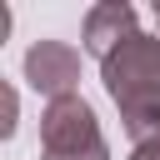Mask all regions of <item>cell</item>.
Masks as SVG:
<instances>
[{
    "mask_svg": "<svg viewBox=\"0 0 160 160\" xmlns=\"http://www.w3.org/2000/svg\"><path fill=\"white\" fill-rule=\"evenodd\" d=\"M0 135H5V140L15 135V90H10V85H5V120H0Z\"/></svg>",
    "mask_w": 160,
    "mask_h": 160,
    "instance_id": "5",
    "label": "cell"
},
{
    "mask_svg": "<svg viewBox=\"0 0 160 160\" xmlns=\"http://www.w3.org/2000/svg\"><path fill=\"white\" fill-rule=\"evenodd\" d=\"M100 80L135 145L160 135V35H130L115 55L100 60Z\"/></svg>",
    "mask_w": 160,
    "mask_h": 160,
    "instance_id": "1",
    "label": "cell"
},
{
    "mask_svg": "<svg viewBox=\"0 0 160 160\" xmlns=\"http://www.w3.org/2000/svg\"><path fill=\"white\" fill-rule=\"evenodd\" d=\"M130 35H140L135 5H125V0H100V5L85 10V50H90L95 60L115 55Z\"/></svg>",
    "mask_w": 160,
    "mask_h": 160,
    "instance_id": "4",
    "label": "cell"
},
{
    "mask_svg": "<svg viewBox=\"0 0 160 160\" xmlns=\"http://www.w3.org/2000/svg\"><path fill=\"white\" fill-rule=\"evenodd\" d=\"M25 80H30V90L45 95V105L60 100V95H75V85H80V50L65 45V40H35L25 50Z\"/></svg>",
    "mask_w": 160,
    "mask_h": 160,
    "instance_id": "3",
    "label": "cell"
},
{
    "mask_svg": "<svg viewBox=\"0 0 160 160\" xmlns=\"http://www.w3.org/2000/svg\"><path fill=\"white\" fill-rule=\"evenodd\" d=\"M130 160H160V135H150V140H140V145L130 150Z\"/></svg>",
    "mask_w": 160,
    "mask_h": 160,
    "instance_id": "6",
    "label": "cell"
},
{
    "mask_svg": "<svg viewBox=\"0 0 160 160\" xmlns=\"http://www.w3.org/2000/svg\"><path fill=\"white\" fill-rule=\"evenodd\" d=\"M155 25H160V0H155Z\"/></svg>",
    "mask_w": 160,
    "mask_h": 160,
    "instance_id": "7",
    "label": "cell"
},
{
    "mask_svg": "<svg viewBox=\"0 0 160 160\" xmlns=\"http://www.w3.org/2000/svg\"><path fill=\"white\" fill-rule=\"evenodd\" d=\"M40 160H110V145L100 135V120L90 100L60 95L40 115Z\"/></svg>",
    "mask_w": 160,
    "mask_h": 160,
    "instance_id": "2",
    "label": "cell"
}]
</instances>
